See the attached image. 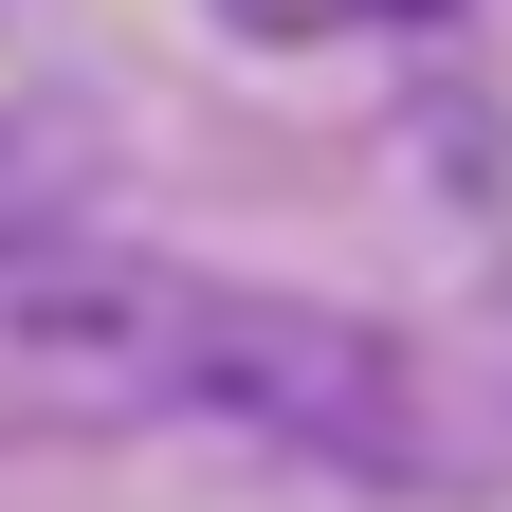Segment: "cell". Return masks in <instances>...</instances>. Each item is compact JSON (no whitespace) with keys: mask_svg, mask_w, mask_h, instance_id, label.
<instances>
[{"mask_svg":"<svg viewBox=\"0 0 512 512\" xmlns=\"http://www.w3.org/2000/svg\"><path fill=\"white\" fill-rule=\"evenodd\" d=\"M0 421H37V439L220 421V439H275L330 476H439L421 348L384 311L183 275V256H92V238H0Z\"/></svg>","mask_w":512,"mask_h":512,"instance_id":"cell-1","label":"cell"},{"mask_svg":"<svg viewBox=\"0 0 512 512\" xmlns=\"http://www.w3.org/2000/svg\"><path fill=\"white\" fill-rule=\"evenodd\" d=\"M238 37H421V19H458V0H220Z\"/></svg>","mask_w":512,"mask_h":512,"instance_id":"cell-2","label":"cell"}]
</instances>
